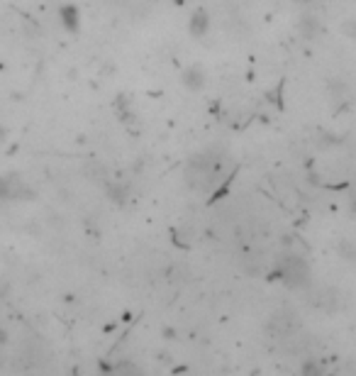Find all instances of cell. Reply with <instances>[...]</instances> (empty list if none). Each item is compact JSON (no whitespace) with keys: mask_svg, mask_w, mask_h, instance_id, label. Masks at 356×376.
I'll return each mask as SVG.
<instances>
[{"mask_svg":"<svg viewBox=\"0 0 356 376\" xmlns=\"http://www.w3.org/2000/svg\"><path fill=\"white\" fill-rule=\"evenodd\" d=\"M342 32L347 34L349 39H354V42H356V17L344 20V22H342Z\"/></svg>","mask_w":356,"mask_h":376,"instance_id":"cell-11","label":"cell"},{"mask_svg":"<svg viewBox=\"0 0 356 376\" xmlns=\"http://www.w3.org/2000/svg\"><path fill=\"white\" fill-rule=\"evenodd\" d=\"M32 196V188L24 181H20L17 176H3L0 179V201H27Z\"/></svg>","mask_w":356,"mask_h":376,"instance_id":"cell-4","label":"cell"},{"mask_svg":"<svg viewBox=\"0 0 356 376\" xmlns=\"http://www.w3.org/2000/svg\"><path fill=\"white\" fill-rule=\"evenodd\" d=\"M322 32V24H320V20L315 17V15H300L298 20V34L303 39H315L318 34Z\"/></svg>","mask_w":356,"mask_h":376,"instance_id":"cell-7","label":"cell"},{"mask_svg":"<svg viewBox=\"0 0 356 376\" xmlns=\"http://www.w3.org/2000/svg\"><path fill=\"white\" fill-rule=\"evenodd\" d=\"M298 3H310V0H298Z\"/></svg>","mask_w":356,"mask_h":376,"instance_id":"cell-14","label":"cell"},{"mask_svg":"<svg viewBox=\"0 0 356 376\" xmlns=\"http://www.w3.org/2000/svg\"><path fill=\"white\" fill-rule=\"evenodd\" d=\"M222 161L220 154H212V152H202V154L193 157L186 166V184L193 188V191H207L215 184H220L222 176Z\"/></svg>","mask_w":356,"mask_h":376,"instance_id":"cell-1","label":"cell"},{"mask_svg":"<svg viewBox=\"0 0 356 376\" xmlns=\"http://www.w3.org/2000/svg\"><path fill=\"white\" fill-rule=\"evenodd\" d=\"M107 198H110L115 205H125L127 203V196H130V191H127L125 184H120V181H112V184H107L105 188Z\"/></svg>","mask_w":356,"mask_h":376,"instance_id":"cell-8","label":"cell"},{"mask_svg":"<svg viewBox=\"0 0 356 376\" xmlns=\"http://www.w3.org/2000/svg\"><path fill=\"white\" fill-rule=\"evenodd\" d=\"M337 254L342 256L344 261H356V245H354V242H349V240H339Z\"/></svg>","mask_w":356,"mask_h":376,"instance_id":"cell-10","label":"cell"},{"mask_svg":"<svg viewBox=\"0 0 356 376\" xmlns=\"http://www.w3.org/2000/svg\"><path fill=\"white\" fill-rule=\"evenodd\" d=\"M61 20H64V27L78 29V10L73 8V5H64V8H61Z\"/></svg>","mask_w":356,"mask_h":376,"instance_id":"cell-9","label":"cell"},{"mask_svg":"<svg viewBox=\"0 0 356 376\" xmlns=\"http://www.w3.org/2000/svg\"><path fill=\"white\" fill-rule=\"evenodd\" d=\"M320 372H322V369H320V364H303V374H320Z\"/></svg>","mask_w":356,"mask_h":376,"instance_id":"cell-12","label":"cell"},{"mask_svg":"<svg viewBox=\"0 0 356 376\" xmlns=\"http://www.w3.org/2000/svg\"><path fill=\"white\" fill-rule=\"evenodd\" d=\"M181 83H183V88H188V91H193V93H198V91H202L205 88V83H207V73L202 71V66H186L183 68V73H181Z\"/></svg>","mask_w":356,"mask_h":376,"instance_id":"cell-5","label":"cell"},{"mask_svg":"<svg viewBox=\"0 0 356 376\" xmlns=\"http://www.w3.org/2000/svg\"><path fill=\"white\" fill-rule=\"evenodd\" d=\"M207 29H210V15H207L205 8H198L195 13L191 15V22H188V32L193 34L195 39L205 37Z\"/></svg>","mask_w":356,"mask_h":376,"instance_id":"cell-6","label":"cell"},{"mask_svg":"<svg viewBox=\"0 0 356 376\" xmlns=\"http://www.w3.org/2000/svg\"><path fill=\"white\" fill-rule=\"evenodd\" d=\"M266 330H269L271 338H276V340H288V338H293V335L300 330V323H298V318H295V315L290 313V310H279V313L271 315V320H269V325H266Z\"/></svg>","mask_w":356,"mask_h":376,"instance_id":"cell-3","label":"cell"},{"mask_svg":"<svg viewBox=\"0 0 356 376\" xmlns=\"http://www.w3.org/2000/svg\"><path fill=\"white\" fill-rule=\"evenodd\" d=\"M3 140H5V130L0 127V142H3Z\"/></svg>","mask_w":356,"mask_h":376,"instance_id":"cell-13","label":"cell"},{"mask_svg":"<svg viewBox=\"0 0 356 376\" xmlns=\"http://www.w3.org/2000/svg\"><path fill=\"white\" fill-rule=\"evenodd\" d=\"M274 276L285 286V289L293 291H305L313 284V271L310 264L300 254H283L276 259V271Z\"/></svg>","mask_w":356,"mask_h":376,"instance_id":"cell-2","label":"cell"}]
</instances>
